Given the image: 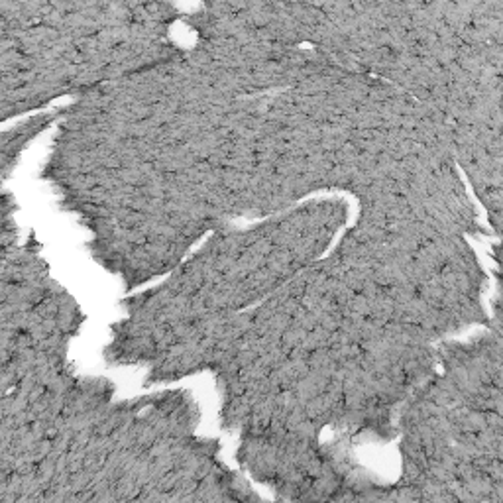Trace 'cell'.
<instances>
[{"label": "cell", "instance_id": "cell-1", "mask_svg": "<svg viewBox=\"0 0 503 503\" xmlns=\"http://www.w3.org/2000/svg\"><path fill=\"white\" fill-rule=\"evenodd\" d=\"M195 43L63 106L39 179L128 289L171 273L213 232L318 189L360 205L411 161L403 96L326 53L263 37L224 2L183 14Z\"/></svg>", "mask_w": 503, "mask_h": 503}, {"label": "cell", "instance_id": "cell-2", "mask_svg": "<svg viewBox=\"0 0 503 503\" xmlns=\"http://www.w3.org/2000/svg\"><path fill=\"white\" fill-rule=\"evenodd\" d=\"M342 203H307L277 217L213 232L165 281L128 299L112 326L108 364L171 360L211 330L271 297L314 263L344 224Z\"/></svg>", "mask_w": 503, "mask_h": 503}, {"label": "cell", "instance_id": "cell-3", "mask_svg": "<svg viewBox=\"0 0 503 503\" xmlns=\"http://www.w3.org/2000/svg\"><path fill=\"white\" fill-rule=\"evenodd\" d=\"M169 2L0 0L2 122L179 57Z\"/></svg>", "mask_w": 503, "mask_h": 503}, {"label": "cell", "instance_id": "cell-4", "mask_svg": "<svg viewBox=\"0 0 503 503\" xmlns=\"http://www.w3.org/2000/svg\"><path fill=\"white\" fill-rule=\"evenodd\" d=\"M59 120H61V106L51 108V110L33 112L30 116L22 118L16 126L2 130L0 157H2V179L4 181H8V177L16 169L20 157L30 148V144L35 138H39L43 132H47L49 128H55Z\"/></svg>", "mask_w": 503, "mask_h": 503}]
</instances>
